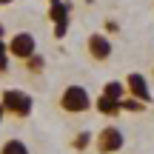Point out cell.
I'll list each match as a JSON object with an SVG mask.
<instances>
[{"mask_svg":"<svg viewBox=\"0 0 154 154\" xmlns=\"http://www.w3.org/2000/svg\"><path fill=\"white\" fill-rule=\"evenodd\" d=\"M57 109L63 111V114H86V111L94 109V97L88 94L86 86H77V83H72V86H66L60 94H57Z\"/></svg>","mask_w":154,"mask_h":154,"instance_id":"6da1fadb","label":"cell"},{"mask_svg":"<svg viewBox=\"0 0 154 154\" xmlns=\"http://www.w3.org/2000/svg\"><path fill=\"white\" fill-rule=\"evenodd\" d=\"M0 106H3L6 117H14V120H26L34 111V97L23 88H3L0 91Z\"/></svg>","mask_w":154,"mask_h":154,"instance_id":"7a4b0ae2","label":"cell"},{"mask_svg":"<svg viewBox=\"0 0 154 154\" xmlns=\"http://www.w3.org/2000/svg\"><path fill=\"white\" fill-rule=\"evenodd\" d=\"M91 149L97 154H120L123 149H126V134H123L114 123H109V126H103L97 134H94Z\"/></svg>","mask_w":154,"mask_h":154,"instance_id":"3957f363","label":"cell"},{"mask_svg":"<svg viewBox=\"0 0 154 154\" xmlns=\"http://www.w3.org/2000/svg\"><path fill=\"white\" fill-rule=\"evenodd\" d=\"M6 49H9L11 60L26 63L32 54H37V37H34L32 32H14L9 37V43H6Z\"/></svg>","mask_w":154,"mask_h":154,"instance_id":"277c9868","label":"cell"},{"mask_svg":"<svg viewBox=\"0 0 154 154\" xmlns=\"http://www.w3.org/2000/svg\"><path fill=\"white\" fill-rule=\"evenodd\" d=\"M83 49H86V57H88L91 63H109L111 54H114V46H111L109 34H103V32L88 34L86 43H83Z\"/></svg>","mask_w":154,"mask_h":154,"instance_id":"5b68a950","label":"cell"},{"mask_svg":"<svg viewBox=\"0 0 154 154\" xmlns=\"http://www.w3.org/2000/svg\"><path fill=\"white\" fill-rule=\"evenodd\" d=\"M126 97H131V100H140L143 106H149L151 103V86H149V77L146 74H140V72H131V74H126Z\"/></svg>","mask_w":154,"mask_h":154,"instance_id":"8992f818","label":"cell"},{"mask_svg":"<svg viewBox=\"0 0 154 154\" xmlns=\"http://www.w3.org/2000/svg\"><path fill=\"white\" fill-rule=\"evenodd\" d=\"M94 109L100 111L103 117H117L120 114V100H109V97H94Z\"/></svg>","mask_w":154,"mask_h":154,"instance_id":"52a82bcc","label":"cell"},{"mask_svg":"<svg viewBox=\"0 0 154 154\" xmlns=\"http://www.w3.org/2000/svg\"><path fill=\"white\" fill-rule=\"evenodd\" d=\"M91 143H94V134H91V131H86V128H83V131H77L74 137L69 140L72 151H77V154H83L86 149H91Z\"/></svg>","mask_w":154,"mask_h":154,"instance_id":"ba28073f","label":"cell"},{"mask_svg":"<svg viewBox=\"0 0 154 154\" xmlns=\"http://www.w3.org/2000/svg\"><path fill=\"white\" fill-rule=\"evenodd\" d=\"M0 154H32V151H29V146L20 137H9L0 143Z\"/></svg>","mask_w":154,"mask_h":154,"instance_id":"9c48e42d","label":"cell"},{"mask_svg":"<svg viewBox=\"0 0 154 154\" xmlns=\"http://www.w3.org/2000/svg\"><path fill=\"white\" fill-rule=\"evenodd\" d=\"M69 9H72V6H69L66 0H51V9H49L51 23H63V20H69Z\"/></svg>","mask_w":154,"mask_h":154,"instance_id":"30bf717a","label":"cell"},{"mask_svg":"<svg viewBox=\"0 0 154 154\" xmlns=\"http://www.w3.org/2000/svg\"><path fill=\"white\" fill-rule=\"evenodd\" d=\"M103 97H109V100H123V97H126V86L117 83V80H109V83L103 86Z\"/></svg>","mask_w":154,"mask_h":154,"instance_id":"8fae6325","label":"cell"},{"mask_svg":"<svg viewBox=\"0 0 154 154\" xmlns=\"http://www.w3.org/2000/svg\"><path fill=\"white\" fill-rule=\"evenodd\" d=\"M23 69H26L29 74H43L46 72V57L43 54H32L26 63H23Z\"/></svg>","mask_w":154,"mask_h":154,"instance_id":"7c38bea8","label":"cell"},{"mask_svg":"<svg viewBox=\"0 0 154 154\" xmlns=\"http://www.w3.org/2000/svg\"><path fill=\"white\" fill-rule=\"evenodd\" d=\"M146 106L140 103V100H131V97H123L120 100V111H131V114H137V111H143Z\"/></svg>","mask_w":154,"mask_h":154,"instance_id":"4fadbf2b","label":"cell"},{"mask_svg":"<svg viewBox=\"0 0 154 154\" xmlns=\"http://www.w3.org/2000/svg\"><path fill=\"white\" fill-rule=\"evenodd\" d=\"M9 49H6V40H0V74L3 72H9Z\"/></svg>","mask_w":154,"mask_h":154,"instance_id":"5bb4252c","label":"cell"},{"mask_svg":"<svg viewBox=\"0 0 154 154\" xmlns=\"http://www.w3.org/2000/svg\"><path fill=\"white\" fill-rule=\"evenodd\" d=\"M66 29H69V20H63V23H54V37H63V34H66Z\"/></svg>","mask_w":154,"mask_h":154,"instance_id":"9a60e30c","label":"cell"},{"mask_svg":"<svg viewBox=\"0 0 154 154\" xmlns=\"http://www.w3.org/2000/svg\"><path fill=\"white\" fill-rule=\"evenodd\" d=\"M103 29H106L109 34H117V32H120V26H117V20H106V23H103Z\"/></svg>","mask_w":154,"mask_h":154,"instance_id":"2e32d148","label":"cell"},{"mask_svg":"<svg viewBox=\"0 0 154 154\" xmlns=\"http://www.w3.org/2000/svg\"><path fill=\"white\" fill-rule=\"evenodd\" d=\"M3 117H6V111H3V106H0V126H3Z\"/></svg>","mask_w":154,"mask_h":154,"instance_id":"e0dca14e","label":"cell"},{"mask_svg":"<svg viewBox=\"0 0 154 154\" xmlns=\"http://www.w3.org/2000/svg\"><path fill=\"white\" fill-rule=\"evenodd\" d=\"M3 32H6V29H3V23H0V40H3Z\"/></svg>","mask_w":154,"mask_h":154,"instance_id":"ac0fdd59","label":"cell"}]
</instances>
